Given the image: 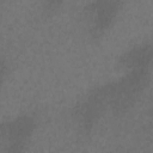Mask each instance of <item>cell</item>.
Instances as JSON below:
<instances>
[{
    "label": "cell",
    "mask_w": 153,
    "mask_h": 153,
    "mask_svg": "<svg viewBox=\"0 0 153 153\" xmlns=\"http://www.w3.org/2000/svg\"><path fill=\"white\" fill-rule=\"evenodd\" d=\"M110 111L108 82L86 91L71 108L69 120L74 131L80 137H88L102 117Z\"/></svg>",
    "instance_id": "obj_1"
},
{
    "label": "cell",
    "mask_w": 153,
    "mask_h": 153,
    "mask_svg": "<svg viewBox=\"0 0 153 153\" xmlns=\"http://www.w3.org/2000/svg\"><path fill=\"white\" fill-rule=\"evenodd\" d=\"M115 80L108 81L109 106L114 116H121L130 111L146 91L152 69H123Z\"/></svg>",
    "instance_id": "obj_2"
},
{
    "label": "cell",
    "mask_w": 153,
    "mask_h": 153,
    "mask_svg": "<svg viewBox=\"0 0 153 153\" xmlns=\"http://www.w3.org/2000/svg\"><path fill=\"white\" fill-rule=\"evenodd\" d=\"M123 0H90L84 5L80 13V22L88 39L97 42L102 39L114 26Z\"/></svg>",
    "instance_id": "obj_3"
},
{
    "label": "cell",
    "mask_w": 153,
    "mask_h": 153,
    "mask_svg": "<svg viewBox=\"0 0 153 153\" xmlns=\"http://www.w3.org/2000/svg\"><path fill=\"white\" fill-rule=\"evenodd\" d=\"M37 128V120L31 114H20L1 124L0 153H22L26 149Z\"/></svg>",
    "instance_id": "obj_4"
},
{
    "label": "cell",
    "mask_w": 153,
    "mask_h": 153,
    "mask_svg": "<svg viewBox=\"0 0 153 153\" xmlns=\"http://www.w3.org/2000/svg\"><path fill=\"white\" fill-rule=\"evenodd\" d=\"M116 66L123 69H152L153 68V43L141 42L124 50L117 59Z\"/></svg>",
    "instance_id": "obj_5"
},
{
    "label": "cell",
    "mask_w": 153,
    "mask_h": 153,
    "mask_svg": "<svg viewBox=\"0 0 153 153\" xmlns=\"http://www.w3.org/2000/svg\"><path fill=\"white\" fill-rule=\"evenodd\" d=\"M67 0H39V6L42 14L44 17H51L54 16L66 2Z\"/></svg>",
    "instance_id": "obj_6"
},
{
    "label": "cell",
    "mask_w": 153,
    "mask_h": 153,
    "mask_svg": "<svg viewBox=\"0 0 153 153\" xmlns=\"http://www.w3.org/2000/svg\"><path fill=\"white\" fill-rule=\"evenodd\" d=\"M123 1H124V2H127V1H128V0H123Z\"/></svg>",
    "instance_id": "obj_7"
}]
</instances>
